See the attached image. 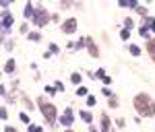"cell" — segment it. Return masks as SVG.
<instances>
[{"instance_id":"obj_28","label":"cell","mask_w":155,"mask_h":132,"mask_svg":"<svg viewBox=\"0 0 155 132\" xmlns=\"http://www.w3.org/2000/svg\"><path fill=\"white\" fill-rule=\"evenodd\" d=\"M87 103H89V105H95V97L89 95V97H87Z\"/></svg>"},{"instance_id":"obj_20","label":"cell","mask_w":155,"mask_h":132,"mask_svg":"<svg viewBox=\"0 0 155 132\" xmlns=\"http://www.w3.org/2000/svg\"><path fill=\"white\" fill-rule=\"evenodd\" d=\"M130 27H132V19H126V21H124V29L130 31Z\"/></svg>"},{"instance_id":"obj_12","label":"cell","mask_w":155,"mask_h":132,"mask_svg":"<svg viewBox=\"0 0 155 132\" xmlns=\"http://www.w3.org/2000/svg\"><path fill=\"white\" fill-rule=\"evenodd\" d=\"M12 70H15V60H8L4 64V72H12Z\"/></svg>"},{"instance_id":"obj_29","label":"cell","mask_w":155,"mask_h":132,"mask_svg":"<svg viewBox=\"0 0 155 132\" xmlns=\"http://www.w3.org/2000/svg\"><path fill=\"white\" fill-rule=\"evenodd\" d=\"M46 91H48L50 95H54V93H56V87H46Z\"/></svg>"},{"instance_id":"obj_13","label":"cell","mask_w":155,"mask_h":132,"mask_svg":"<svg viewBox=\"0 0 155 132\" xmlns=\"http://www.w3.org/2000/svg\"><path fill=\"white\" fill-rule=\"evenodd\" d=\"M145 23H147V27H149V29H151V31L155 33V19H151V17H147V19H145Z\"/></svg>"},{"instance_id":"obj_27","label":"cell","mask_w":155,"mask_h":132,"mask_svg":"<svg viewBox=\"0 0 155 132\" xmlns=\"http://www.w3.org/2000/svg\"><path fill=\"white\" fill-rule=\"evenodd\" d=\"M97 77H99V79H106V70L99 68V70H97Z\"/></svg>"},{"instance_id":"obj_17","label":"cell","mask_w":155,"mask_h":132,"mask_svg":"<svg viewBox=\"0 0 155 132\" xmlns=\"http://www.w3.org/2000/svg\"><path fill=\"white\" fill-rule=\"evenodd\" d=\"M77 95H79V97H85V95H87V89H85V87H79L77 89Z\"/></svg>"},{"instance_id":"obj_15","label":"cell","mask_w":155,"mask_h":132,"mask_svg":"<svg viewBox=\"0 0 155 132\" xmlns=\"http://www.w3.org/2000/svg\"><path fill=\"white\" fill-rule=\"evenodd\" d=\"M128 50H130V54H132V56H139V54H141V50H139V45H130Z\"/></svg>"},{"instance_id":"obj_23","label":"cell","mask_w":155,"mask_h":132,"mask_svg":"<svg viewBox=\"0 0 155 132\" xmlns=\"http://www.w3.org/2000/svg\"><path fill=\"white\" fill-rule=\"evenodd\" d=\"M71 81H73V83H81V74H77V72H75V74L71 77Z\"/></svg>"},{"instance_id":"obj_10","label":"cell","mask_w":155,"mask_h":132,"mask_svg":"<svg viewBox=\"0 0 155 132\" xmlns=\"http://www.w3.org/2000/svg\"><path fill=\"white\" fill-rule=\"evenodd\" d=\"M33 15H35V8L31 4H25V17H31L33 19Z\"/></svg>"},{"instance_id":"obj_26","label":"cell","mask_w":155,"mask_h":132,"mask_svg":"<svg viewBox=\"0 0 155 132\" xmlns=\"http://www.w3.org/2000/svg\"><path fill=\"white\" fill-rule=\"evenodd\" d=\"M19 118H21V122H25V124H27V122H29V116H27V114H21V116H19Z\"/></svg>"},{"instance_id":"obj_16","label":"cell","mask_w":155,"mask_h":132,"mask_svg":"<svg viewBox=\"0 0 155 132\" xmlns=\"http://www.w3.org/2000/svg\"><path fill=\"white\" fill-rule=\"evenodd\" d=\"M29 39H31V42H39L41 35H39V33H29Z\"/></svg>"},{"instance_id":"obj_8","label":"cell","mask_w":155,"mask_h":132,"mask_svg":"<svg viewBox=\"0 0 155 132\" xmlns=\"http://www.w3.org/2000/svg\"><path fill=\"white\" fill-rule=\"evenodd\" d=\"M101 132H110V118L106 114L101 116Z\"/></svg>"},{"instance_id":"obj_5","label":"cell","mask_w":155,"mask_h":132,"mask_svg":"<svg viewBox=\"0 0 155 132\" xmlns=\"http://www.w3.org/2000/svg\"><path fill=\"white\" fill-rule=\"evenodd\" d=\"M73 118H75V116H73V109L68 107V109L64 112V116H60V124H64V126L68 128V126L73 124Z\"/></svg>"},{"instance_id":"obj_3","label":"cell","mask_w":155,"mask_h":132,"mask_svg":"<svg viewBox=\"0 0 155 132\" xmlns=\"http://www.w3.org/2000/svg\"><path fill=\"white\" fill-rule=\"evenodd\" d=\"M33 25H37V27H43V25H48L50 21H52V15L46 10V8H41V6H37L35 8V15H33Z\"/></svg>"},{"instance_id":"obj_4","label":"cell","mask_w":155,"mask_h":132,"mask_svg":"<svg viewBox=\"0 0 155 132\" xmlns=\"http://www.w3.org/2000/svg\"><path fill=\"white\" fill-rule=\"evenodd\" d=\"M75 29H77V19L75 17H71V19H66L62 23V31L64 33H75Z\"/></svg>"},{"instance_id":"obj_2","label":"cell","mask_w":155,"mask_h":132,"mask_svg":"<svg viewBox=\"0 0 155 132\" xmlns=\"http://www.w3.org/2000/svg\"><path fill=\"white\" fill-rule=\"evenodd\" d=\"M39 109H41L43 118L48 120V124H50V126H56V116H58L56 105H54V103H48V101H43V99H39Z\"/></svg>"},{"instance_id":"obj_21","label":"cell","mask_w":155,"mask_h":132,"mask_svg":"<svg viewBox=\"0 0 155 132\" xmlns=\"http://www.w3.org/2000/svg\"><path fill=\"white\" fill-rule=\"evenodd\" d=\"M128 35H130V31H128V29H122V33H120V37H122V39H128Z\"/></svg>"},{"instance_id":"obj_9","label":"cell","mask_w":155,"mask_h":132,"mask_svg":"<svg viewBox=\"0 0 155 132\" xmlns=\"http://www.w3.org/2000/svg\"><path fill=\"white\" fill-rule=\"evenodd\" d=\"M147 50H149V56H151V60H155V39H149Z\"/></svg>"},{"instance_id":"obj_22","label":"cell","mask_w":155,"mask_h":132,"mask_svg":"<svg viewBox=\"0 0 155 132\" xmlns=\"http://www.w3.org/2000/svg\"><path fill=\"white\" fill-rule=\"evenodd\" d=\"M50 54H58V45L56 44H50Z\"/></svg>"},{"instance_id":"obj_30","label":"cell","mask_w":155,"mask_h":132,"mask_svg":"<svg viewBox=\"0 0 155 132\" xmlns=\"http://www.w3.org/2000/svg\"><path fill=\"white\" fill-rule=\"evenodd\" d=\"M0 114H2V118H4V120L8 118V114H6V107H2V109H0Z\"/></svg>"},{"instance_id":"obj_25","label":"cell","mask_w":155,"mask_h":132,"mask_svg":"<svg viewBox=\"0 0 155 132\" xmlns=\"http://www.w3.org/2000/svg\"><path fill=\"white\" fill-rule=\"evenodd\" d=\"M23 103H25V105H27V107H29V109H31V107H33V103H31V101H29V99H27V97H23Z\"/></svg>"},{"instance_id":"obj_18","label":"cell","mask_w":155,"mask_h":132,"mask_svg":"<svg viewBox=\"0 0 155 132\" xmlns=\"http://www.w3.org/2000/svg\"><path fill=\"white\" fill-rule=\"evenodd\" d=\"M137 12H139V15H143V17L147 19V8H143V6H137Z\"/></svg>"},{"instance_id":"obj_14","label":"cell","mask_w":155,"mask_h":132,"mask_svg":"<svg viewBox=\"0 0 155 132\" xmlns=\"http://www.w3.org/2000/svg\"><path fill=\"white\" fill-rule=\"evenodd\" d=\"M139 35H143V37H149V27H147V25H143V27L139 29Z\"/></svg>"},{"instance_id":"obj_31","label":"cell","mask_w":155,"mask_h":132,"mask_svg":"<svg viewBox=\"0 0 155 132\" xmlns=\"http://www.w3.org/2000/svg\"><path fill=\"white\" fill-rule=\"evenodd\" d=\"M101 93H104V95H108V97H112V93H110V89H106V87L101 89Z\"/></svg>"},{"instance_id":"obj_6","label":"cell","mask_w":155,"mask_h":132,"mask_svg":"<svg viewBox=\"0 0 155 132\" xmlns=\"http://www.w3.org/2000/svg\"><path fill=\"white\" fill-rule=\"evenodd\" d=\"M87 50H89V54H91L93 58H97V56H99V50H97V45L93 44V39H91V37H87Z\"/></svg>"},{"instance_id":"obj_24","label":"cell","mask_w":155,"mask_h":132,"mask_svg":"<svg viewBox=\"0 0 155 132\" xmlns=\"http://www.w3.org/2000/svg\"><path fill=\"white\" fill-rule=\"evenodd\" d=\"M110 107H118V101H116L114 95H112V99H110Z\"/></svg>"},{"instance_id":"obj_7","label":"cell","mask_w":155,"mask_h":132,"mask_svg":"<svg viewBox=\"0 0 155 132\" xmlns=\"http://www.w3.org/2000/svg\"><path fill=\"white\" fill-rule=\"evenodd\" d=\"M10 25H12V15L10 12H4L2 15V29H8Z\"/></svg>"},{"instance_id":"obj_11","label":"cell","mask_w":155,"mask_h":132,"mask_svg":"<svg viewBox=\"0 0 155 132\" xmlns=\"http://www.w3.org/2000/svg\"><path fill=\"white\" fill-rule=\"evenodd\" d=\"M79 116H81V118H83V122H87V124H91V120H93V116H91L89 112H81Z\"/></svg>"},{"instance_id":"obj_32","label":"cell","mask_w":155,"mask_h":132,"mask_svg":"<svg viewBox=\"0 0 155 132\" xmlns=\"http://www.w3.org/2000/svg\"><path fill=\"white\" fill-rule=\"evenodd\" d=\"M4 132H17V130H15L12 126H6V128H4Z\"/></svg>"},{"instance_id":"obj_33","label":"cell","mask_w":155,"mask_h":132,"mask_svg":"<svg viewBox=\"0 0 155 132\" xmlns=\"http://www.w3.org/2000/svg\"><path fill=\"white\" fill-rule=\"evenodd\" d=\"M66 132H73V130H66Z\"/></svg>"},{"instance_id":"obj_1","label":"cell","mask_w":155,"mask_h":132,"mask_svg":"<svg viewBox=\"0 0 155 132\" xmlns=\"http://www.w3.org/2000/svg\"><path fill=\"white\" fill-rule=\"evenodd\" d=\"M134 107H137V112H139L141 116H147V118L155 116V101L147 95V93H139V95L134 97Z\"/></svg>"},{"instance_id":"obj_19","label":"cell","mask_w":155,"mask_h":132,"mask_svg":"<svg viewBox=\"0 0 155 132\" xmlns=\"http://www.w3.org/2000/svg\"><path fill=\"white\" fill-rule=\"evenodd\" d=\"M29 132H43V130H41V126H35V124H31V126H29Z\"/></svg>"}]
</instances>
